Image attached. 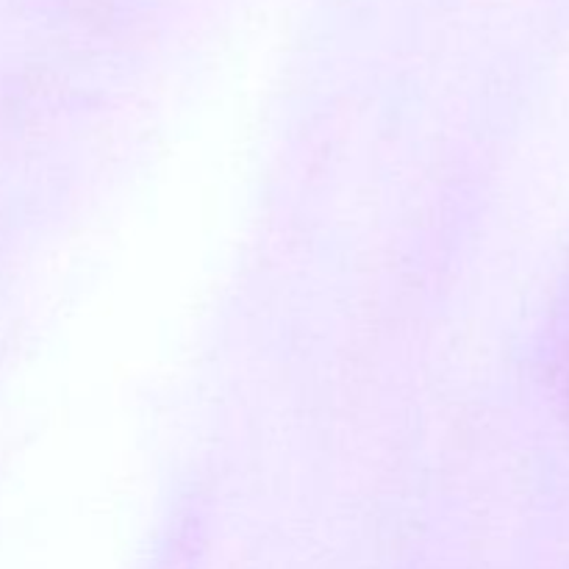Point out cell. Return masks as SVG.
Here are the masks:
<instances>
[{"label": "cell", "instance_id": "1", "mask_svg": "<svg viewBox=\"0 0 569 569\" xmlns=\"http://www.w3.org/2000/svg\"><path fill=\"white\" fill-rule=\"evenodd\" d=\"M567 409H569V372H567Z\"/></svg>", "mask_w": 569, "mask_h": 569}]
</instances>
